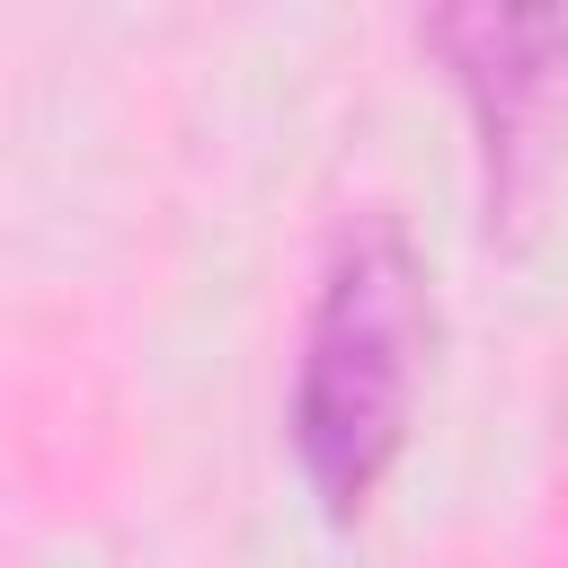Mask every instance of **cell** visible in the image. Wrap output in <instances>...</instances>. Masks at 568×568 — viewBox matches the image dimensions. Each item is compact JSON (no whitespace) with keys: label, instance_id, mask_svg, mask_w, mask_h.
<instances>
[{"label":"cell","instance_id":"2","mask_svg":"<svg viewBox=\"0 0 568 568\" xmlns=\"http://www.w3.org/2000/svg\"><path fill=\"white\" fill-rule=\"evenodd\" d=\"M417 36L470 106L488 240L515 248L541 222L559 186V151H568V18L515 9V0H462V9H435Z\"/></svg>","mask_w":568,"mask_h":568},{"label":"cell","instance_id":"1","mask_svg":"<svg viewBox=\"0 0 568 568\" xmlns=\"http://www.w3.org/2000/svg\"><path fill=\"white\" fill-rule=\"evenodd\" d=\"M417 346H426L417 266L390 222H364L320 284L302 373H293V453H302L311 497L337 524L373 497V479L390 470V453L408 435Z\"/></svg>","mask_w":568,"mask_h":568}]
</instances>
